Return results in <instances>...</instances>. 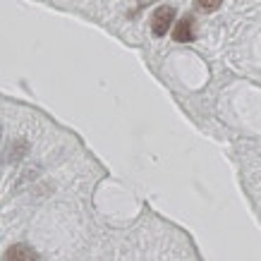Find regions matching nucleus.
<instances>
[{"label": "nucleus", "mask_w": 261, "mask_h": 261, "mask_svg": "<svg viewBox=\"0 0 261 261\" xmlns=\"http://www.w3.org/2000/svg\"><path fill=\"white\" fill-rule=\"evenodd\" d=\"M173 22H175V10L170 8V5L159 8L156 12H153V17H151V32H153V36H159V39L161 36H166Z\"/></svg>", "instance_id": "f257e3e1"}, {"label": "nucleus", "mask_w": 261, "mask_h": 261, "mask_svg": "<svg viewBox=\"0 0 261 261\" xmlns=\"http://www.w3.org/2000/svg\"><path fill=\"white\" fill-rule=\"evenodd\" d=\"M3 261H41L36 249L29 245H12L3 256Z\"/></svg>", "instance_id": "f03ea898"}, {"label": "nucleus", "mask_w": 261, "mask_h": 261, "mask_svg": "<svg viewBox=\"0 0 261 261\" xmlns=\"http://www.w3.org/2000/svg\"><path fill=\"white\" fill-rule=\"evenodd\" d=\"M194 22H192V17H185V19H180V22L175 24L173 29V41H177V43H190V41H194Z\"/></svg>", "instance_id": "7ed1b4c3"}, {"label": "nucleus", "mask_w": 261, "mask_h": 261, "mask_svg": "<svg viewBox=\"0 0 261 261\" xmlns=\"http://www.w3.org/2000/svg\"><path fill=\"white\" fill-rule=\"evenodd\" d=\"M27 151H29V144L24 142V139H17V142L12 144V149L8 151V156H10V161H19Z\"/></svg>", "instance_id": "20e7f679"}, {"label": "nucleus", "mask_w": 261, "mask_h": 261, "mask_svg": "<svg viewBox=\"0 0 261 261\" xmlns=\"http://www.w3.org/2000/svg\"><path fill=\"white\" fill-rule=\"evenodd\" d=\"M194 3H197V8L201 12H216V10L221 8L223 0H194Z\"/></svg>", "instance_id": "39448f33"}]
</instances>
